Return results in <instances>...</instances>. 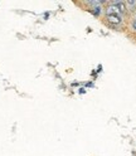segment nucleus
Instances as JSON below:
<instances>
[{"mask_svg":"<svg viewBox=\"0 0 136 156\" xmlns=\"http://www.w3.org/2000/svg\"><path fill=\"white\" fill-rule=\"evenodd\" d=\"M106 18H107V20L110 23H112V24H120V23L122 22L121 14L117 11V9H116L114 5L108 9L107 14H106Z\"/></svg>","mask_w":136,"mask_h":156,"instance_id":"f257e3e1","label":"nucleus"},{"mask_svg":"<svg viewBox=\"0 0 136 156\" xmlns=\"http://www.w3.org/2000/svg\"><path fill=\"white\" fill-rule=\"evenodd\" d=\"M112 5H114L116 9H117V11L120 13L121 15L124 14V13H125V10H126L125 3H122V1H114V3H112Z\"/></svg>","mask_w":136,"mask_h":156,"instance_id":"f03ea898","label":"nucleus"},{"mask_svg":"<svg viewBox=\"0 0 136 156\" xmlns=\"http://www.w3.org/2000/svg\"><path fill=\"white\" fill-rule=\"evenodd\" d=\"M127 5L132 9V8H135V6H136V1H131V0H129V1H127Z\"/></svg>","mask_w":136,"mask_h":156,"instance_id":"7ed1b4c3","label":"nucleus"},{"mask_svg":"<svg viewBox=\"0 0 136 156\" xmlns=\"http://www.w3.org/2000/svg\"><path fill=\"white\" fill-rule=\"evenodd\" d=\"M132 28H134V29H136V19L134 20V23H132Z\"/></svg>","mask_w":136,"mask_h":156,"instance_id":"20e7f679","label":"nucleus"}]
</instances>
